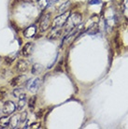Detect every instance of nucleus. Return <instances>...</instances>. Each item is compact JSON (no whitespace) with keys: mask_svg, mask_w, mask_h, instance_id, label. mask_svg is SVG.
Wrapping results in <instances>:
<instances>
[{"mask_svg":"<svg viewBox=\"0 0 128 129\" xmlns=\"http://www.w3.org/2000/svg\"><path fill=\"white\" fill-rule=\"evenodd\" d=\"M23 80H24V76L23 75H19L17 77L13 78L12 80L10 81V84L11 86H13V87H15L17 85H19L20 83H22Z\"/></svg>","mask_w":128,"mask_h":129,"instance_id":"12","label":"nucleus"},{"mask_svg":"<svg viewBox=\"0 0 128 129\" xmlns=\"http://www.w3.org/2000/svg\"><path fill=\"white\" fill-rule=\"evenodd\" d=\"M20 123V114H15L14 116L10 119V127L11 128H17L18 124Z\"/></svg>","mask_w":128,"mask_h":129,"instance_id":"10","label":"nucleus"},{"mask_svg":"<svg viewBox=\"0 0 128 129\" xmlns=\"http://www.w3.org/2000/svg\"><path fill=\"white\" fill-rule=\"evenodd\" d=\"M123 10H124V14L128 17V0L124 1V5H123Z\"/></svg>","mask_w":128,"mask_h":129,"instance_id":"22","label":"nucleus"},{"mask_svg":"<svg viewBox=\"0 0 128 129\" xmlns=\"http://www.w3.org/2000/svg\"><path fill=\"white\" fill-rule=\"evenodd\" d=\"M2 113H3V111H2V110H0V117L2 116Z\"/></svg>","mask_w":128,"mask_h":129,"instance_id":"27","label":"nucleus"},{"mask_svg":"<svg viewBox=\"0 0 128 129\" xmlns=\"http://www.w3.org/2000/svg\"><path fill=\"white\" fill-rule=\"evenodd\" d=\"M50 21H51V14L48 13V14H46V15L43 17V19H42L41 22H40L39 28H40V31H41V32H44V31H46V30L49 28V26H50Z\"/></svg>","mask_w":128,"mask_h":129,"instance_id":"7","label":"nucleus"},{"mask_svg":"<svg viewBox=\"0 0 128 129\" xmlns=\"http://www.w3.org/2000/svg\"><path fill=\"white\" fill-rule=\"evenodd\" d=\"M26 104V94L24 93H22L19 96V101H18V107L17 109L19 110H22L23 109V107L25 106Z\"/></svg>","mask_w":128,"mask_h":129,"instance_id":"11","label":"nucleus"},{"mask_svg":"<svg viewBox=\"0 0 128 129\" xmlns=\"http://www.w3.org/2000/svg\"><path fill=\"white\" fill-rule=\"evenodd\" d=\"M10 126V119L7 116L0 117V128H7Z\"/></svg>","mask_w":128,"mask_h":129,"instance_id":"14","label":"nucleus"},{"mask_svg":"<svg viewBox=\"0 0 128 129\" xmlns=\"http://www.w3.org/2000/svg\"><path fill=\"white\" fill-rule=\"evenodd\" d=\"M61 35V30L59 28H55V27H52L51 31L50 32V34L48 35V39H58Z\"/></svg>","mask_w":128,"mask_h":129,"instance_id":"9","label":"nucleus"},{"mask_svg":"<svg viewBox=\"0 0 128 129\" xmlns=\"http://www.w3.org/2000/svg\"><path fill=\"white\" fill-rule=\"evenodd\" d=\"M36 33H37V27L35 25H31L29 26V27H27L23 31V35H24L25 38L29 39V38H33L36 35Z\"/></svg>","mask_w":128,"mask_h":129,"instance_id":"8","label":"nucleus"},{"mask_svg":"<svg viewBox=\"0 0 128 129\" xmlns=\"http://www.w3.org/2000/svg\"><path fill=\"white\" fill-rule=\"evenodd\" d=\"M40 86H41V81H40V79H39V78L35 79L33 81H29L28 83H27V89L31 93H34V94L37 93L39 90Z\"/></svg>","mask_w":128,"mask_h":129,"instance_id":"5","label":"nucleus"},{"mask_svg":"<svg viewBox=\"0 0 128 129\" xmlns=\"http://www.w3.org/2000/svg\"><path fill=\"white\" fill-rule=\"evenodd\" d=\"M69 6H70V2H69V1L63 3L61 6L58 8V10H57L58 13H59V14H62V13H64V12H66V11H67V10H68Z\"/></svg>","mask_w":128,"mask_h":129,"instance_id":"15","label":"nucleus"},{"mask_svg":"<svg viewBox=\"0 0 128 129\" xmlns=\"http://www.w3.org/2000/svg\"><path fill=\"white\" fill-rule=\"evenodd\" d=\"M101 3V0H90L89 4L90 5H96V4Z\"/></svg>","mask_w":128,"mask_h":129,"instance_id":"24","label":"nucleus"},{"mask_svg":"<svg viewBox=\"0 0 128 129\" xmlns=\"http://www.w3.org/2000/svg\"><path fill=\"white\" fill-rule=\"evenodd\" d=\"M16 57H17L16 54H12L11 56H8V57H6V59H5V63H6L8 66H10V64H11V63L15 60Z\"/></svg>","mask_w":128,"mask_h":129,"instance_id":"18","label":"nucleus"},{"mask_svg":"<svg viewBox=\"0 0 128 129\" xmlns=\"http://www.w3.org/2000/svg\"><path fill=\"white\" fill-rule=\"evenodd\" d=\"M69 15H70V12L69 11H66V12L58 15L57 17H55L54 20H53V23H52V27L61 28L62 26H64L66 24Z\"/></svg>","mask_w":128,"mask_h":129,"instance_id":"2","label":"nucleus"},{"mask_svg":"<svg viewBox=\"0 0 128 129\" xmlns=\"http://www.w3.org/2000/svg\"><path fill=\"white\" fill-rule=\"evenodd\" d=\"M28 68H29V64L24 59H19L17 61L16 64H15V70H16V72L21 73V74L25 73L26 71L28 70Z\"/></svg>","mask_w":128,"mask_h":129,"instance_id":"4","label":"nucleus"},{"mask_svg":"<svg viewBox=\"0 0 128 129\" xmlns=\"http://www.w3.org/2000/svg\"><path fill=\"white\" fill-rule=\"evenodd\" d=\"M27 119V111H22L21 114H20V123H23Z\"/></svg>","mask_w":128,"mask_h":129,"instance_id":"20","label":"nucleus"},{"mask_svg":"<svg viewBox=\"0 0 128 129\" xmlns=\"http://www.w3.org/2000/svg\"><path fill=\"white\" fill-rule=\"evenodd\" d=\"M22 93H23V89L22 88H16L13 91V95H14V97H19Z\"/></svg>","mask_w":128,"mask_h":129,"instance_id":"19","label":"nucleus"},{"mask_svg":"<svg viewBox=\"0 0 128 129\" xmlns=\"http://www.w3.org/2000/svg\"><path fill=\"white\" fill-rule=\"evenodd\" d=\"M29 127H30V128H39V127H40V123H32V124H30Z\"/></svg>","mask_w":128,"mask_h":129,"instance_id":"25","label":"nucleus"},{"mask_svg":"<svg viewBox=\"0 0 128 129\" xmlns=\"http://www.w3.org/2000/svg\"><path fill=\"white\" fill-rule=\"evenodd\" d=\"M58 0H50V4H49V6L50 5H51V4H54L55 2H57Z\"/></svg>","mask_w":128,"mask_h":129,"instance_id":"26","label":"nucleus"},{"mask_svg":"<svg viewBox=\"0 0 128 129\" xmlns=\"http://www.w3.org/2000/svg\"><path fill=\"white\" fill-rule=\"evenodd\" d=\"M34 43L32 42H27L25 45L22 47V51H21V54L23 56V57H28L33 53V51H34Z\"/></svg>","mask_w":128,"mask_h":129,"instance_id":"6","label":"nucleus"},{"mask_svg":"<svg viewBox=\"0 0 128 129\" xmlns=\"http://www.w3.org/2000/svg\"><path fill=\"white\" fill-rule=\"evenodd\" d=\"M16 105L14 102L12 101H10V100H8L6 101L3 105V109H2V111L5 115L7 116H9L10 114H12L13 112H15V110H16Z\"/></svg>","mask_w":128,"mask_h":129,"instance_id":"3","label":"nucleus"},{"mask_svg":"<svg viewBox=\"0 0 128 129\" xmlns=\"http://www.w3.org/2000/svg\"><path fill=\"white\" fill-rule=\"evenodd\" d=\"M31 1H38V0H31Z\"/></svg>","mask_w":128,"mask_h":129,"instance_id":"28","label":"nucleus"},{"mask_svg":"<svg viewBox=\"0 0 128 129\" xmlns=\"http://www.w3.org/2000/svg\"><path fill=\"white\" fill-rule=\"evenodd\" d=\"M49 4H50V0H38V5L41 10H45L47 7H49Z\"/></svg>","mask_w":128,"mask_h":129,"instance_id":"16","label":"nucleus"},{"mask_svg":"<svg viewBox=\"0 0 128 129\" xmlns=\"http://www.w3.org/2000/svg\"><path fill=\"white\" fill-rule=\"evenodd\" d=\"M81 22V16L79 13H73L70 14L68 19H67V31H70V30L74 29L75 27H77Z\"/></svg>","mask_w":128,"mask_h":129,"instance_id":"1","label":"nucleus"},{"mask_svg":"<svg viewBox=\"0 0 128 129\" xmlns=\"http://www.w3.org/2000/svg\"><path fill=\"white\" fill-rule=\"evenodd\" d=\"M43 111H44L43 110H40L39 111H38V112H37V114H36L37 119H40V118H41L42 115H43Z\"/></svg>","mask_w":128,"mask_h":129,"instance_id":"23","label":"nucleus"},{"mask_svg":"<svg viewBox=\"0 0 128 129\" xmlns=\"http://www.w3.org/2000/svg\"><path fill=\"white\" fill-rule=\"evenodd\" d=\"M44 70V68H43V66L40 64H35L34 66L32 67V73L35 75H38V74H40L42 71Z\"/></svg>","mask_w":128,"mask_h":129,"instance_id":"13","label":"nucleus"},{"mask_svg":"<svg viewBox=\"0 0 128 129\" xmlns=\"http://www.w3.org/2000/svg\"><path fill=\"white\" fill-rule=\"evenodd\" d=\"M36 100H37V97L36 96H33L31 99L29 100V108H30V110H34V108H35Z\"/></svg>","mask_w":128,"mask_h":129,"instance_id":"21","label":"nucleus"},{"mask_svg":"<svg viewBox=\"0 0 128 129\" xmlns=\"http://www.w3.org/2000/svg\"><path fill=\"white\" fill-rule=\"evenodd\" d=\"M7 94H8V88L7 87L0 88V101H2L6 97Z\"/></svg>","mask_w":128,"mask_h":129,"instance_id":"17","label":"nucleus"}]
</instances>
